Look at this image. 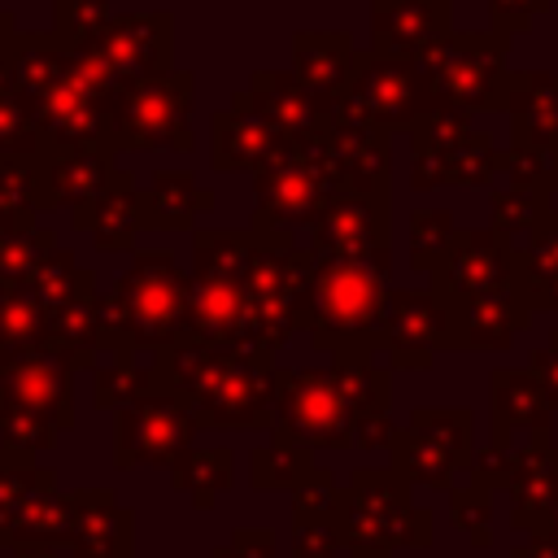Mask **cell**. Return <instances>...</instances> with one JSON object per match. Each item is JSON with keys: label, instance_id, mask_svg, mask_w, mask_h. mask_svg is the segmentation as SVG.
I'll return each instance as SVG.
<instances>
[{"label": "cell", "instance_id": "31", "mask_svg": "<svg viewBox=\"0 0 558 558\" xmlns=\"http://www.w3.org/2000/svg\"><path fill=\"white\" fill-rule=\"evenodd\" d=\"M506 113L514 122V144H558V74H510Z\"/></svg>", "mask_w": 558, "mask_h": 558}, {"label": "cell", "instance_id": "38", "mask_svg": "<svg viewBox=\"0 0 558 558\" xmlns=\"http://www.w3.org/2000/svg\"><path fill=\"white\" fill-rule=\"evenodd\" d=\"M231 475H235V458H231V449H222V445H214V449H187V453L170 466L174 488L187 493L192 506H201V510H209V506L218 501V493L231 488Z\"/></svg>", "mask_w": 558, "mask_h": 558}, {"label": "cell", "instance_id": "37", "mask_svg": "<svg viewBox=\"0 0 558 558\" xmlns=\"http://www.w3.org/2000/svg\"><path fill=\"white\" fill-rule=\"evenodd\" d=\"M39 157H0V235L35 231L39 209Z\"/></svg>", "mask_w": 558, "mask_h": 558}, {"label": "cell", "instance_id": "40", "mask_svg": "<svg viewBox=\"0 0 558 558\" xmlns=\"http://www.w3.org/2000/svg\"><path fill=\"white\" fill-rule=\"evenodd\" d=\"M57 423H48L44 414L17 410L9 401H0V466H31L35 453L57 445Z\"/></svg>", "mask_w": 558, "mask_h": 558}, {"label": "cell", "instance_id": "44", "mask_svg": "<svg viewBox=\"0 0 558 558\" xmlns=\"http://www.w3.org/2000/svg\"><path fill=\"white\" fill-rule=\"evenodd\" d=\"M109 0H57V26H52V35H57V44L65 48V52H74V48H87V44H96L100 39V31L109 26Z\"/></svg>", "mask_w": 558, "mask_h": 558}, {"label": "cell", "instance_id": "53", "mask_svg": "<svg viewBox=\"0 0 558 558\" xmlns=\"http://www.w3.org/2000/svg\"><path fill=\"white\" fill-rule=\"evenodd\" d=\"M13 44H17V31H13V22H9V13L0 9V61H9V52H13Z\"/></svg>", "mask_w": 558, "mask_h": 558}, {"label": "cell", "instance_id": "12", "mask_svg": "<svg viewBox=\"0 0 558 558\" xmlns=\"http://www.w3.org/2000/svg\"><path fill=\"white\" fill-rule=\"evenodd\" d=\"M410 140H414V161H410L414 192H427L440 183L480 187L501 170V153L493 148V140L484 131H471L462 113L436 109L410 131Z\"/></svg>", "mask_w": 558, "mask_h": 558}, {"label": "cell", "instance_id": "33", "mask_svg": "<svg viewBox=\"0 0 558 558\" xmlns=\"http://www.w3.org/2000/svg\"><path fill=\"white\" fill-rule=\"evenodd\" d=\"M214 209V192L196 187L187 170H161L153 183L140 192V222L161 227V231H187L196 214Z\"/></svg>", "mask_w": 558, "mask_h": 558}, {"label": "cell", "instance_id": "52", "mask_svg": "<svg viewBox=\"0 0 558 558\" xmlns=\"http://www.w3.org/2000/svg\"><path fill=\"white\" fill-rule=\"evenodd\" d=\"M514 558H558V532H536L527 545L514 549Z\"/></svg>", "mask_w": 558, "mask_h": 558}, {"label": "cell", "instance_id": "54", "mask_svg": "<svg viewBox=\"0 0 558 558\" xmlns=\"http://www.w3.org/2000/svg\"><path fill=\"white\" fill-rule=\"evenodd\" d=\"M57 549H61V545H22L17 558H61Z\"/></svg>", "mask_w": 558, "mask_h": 558}, {"label": "cell", "instance_id": "11", "mask_svg": "<svg viewBox=\"0 0 558 558\" xmlns=\"http://www.w3.org/2000/svg\"><path fill=\"white\" fill-rule=\"evenodd\" d=\"M331 113L392 135V131H414L423 118L436 113V105H432V92H427L418 61L371 52L357 61V70H353V78H349V87Z\"/></svg>", "mask_w": 558, "mask_h": 558}, {"label": "cell", "instance_id": "8", "mask_svg": "<svg viewBox=\"0 0 558 558\" xmlns=\"http://www.w3.org/2000/svg\"><path fill=\"white\" fill-rule=\"evenodd\" d=\"M318 253L296 248L292 235L257 231V248L248 262V349L275 353L301 327V301Z\"/></svg>", "mask_w": 558, "mask_h": 558}, {"label": "cell", "instance_id": "42", "mask_svg": "<svg viewBox=\"0 0 558 558\" xmlns=\"http://www.w3.org/2000/svg\"><path fill=\"white\" fill-rule=\"evenodd\" d=\"M549 214V192L506 183L493 192V231L506 240H523L541 218Z\"/></svg>", "mask_w": 558, "mask_h": 558}, {"label": "cell", "instance_id": "24", "mask_svg": "<svg viewBox=\"0 0 558 558\" xmlns=\"http://www.w3.org/2000/svg\"><path fill=\"white\" fill-rule=\"evenodd\" d=\"M527 323L532 310L519 288L480 301H453L445 305V349H510Z\"/></svg>", "mask_w": 558, "mask_h": 558}, {"label": "cell", "instance_id": "22", "mask_svg": "<svg viewBox=\"0 0 558 558\" xmlns=\"http://www.w3.org/2000/svg\"><path fill=\"white\" fill-rule=\"evenodd\" d=\"M96 48L105 52V61L113 65V74H118L122 83L166 74V70H170V48H174L170 13H126V17H109V26L100 31Z\"/></svg>", "mask_w": 558, "mask_h": 558}, {"label": "cell", "instance_id": "13", "mask_svg": "<svg viewBox=\"0 0 558 558\" xmlns=\"http://www.w3.org/2000/svg\"><path fill=\"white\" fill-rule=\"evenodd\" d=\"M392 471H401L410 484L449 488L458 466H471V410L453 405H418L405 427H397L392 445Z\"/></svg>", "mask_w": 558, "mask_h": 558}, {"label": "cell", "instance_id": "20", "mask_svg": "<svg viewBox=\"0 0 558 558\" xmlns=\"http://www.w3.org/2000/svg\"><path fill=\"white\" fill-rule=\"evenodd\" d=\"M453 0H375L371 52L418 61L445 35H453Z\"/></svg>", "mask_w": 558, "mask_h": 558}, {"label": "cell", "instance_id": "15", "mask_svg": "<svg viewBox=\"0 0 558 558\" xmlns=\"http://www.w3.org/2000/svg\"><path fill=\"white\" fill-rule=\"evenodd\" d=\"M31 113H35V126L44 135V148L48 153H70V148H100V153H113V140H109V105L96 100L70 70H65L39 87L31 96Z\"/></svg>", "mask_w": 558, "mask_h": 558}, {"label": "cell", "instance_id": "23", "mask_svg": "<svg viewBox=\"0 0 558 558\" xmlns=\"http://www.w3.org/2000/svg\"><path fill=\"white\" fill-rule=\"evenodd\" d=\"M61 549L70 558H131L135 554L131 510L100 488L70 493V532Z\"/></svg>", "mask_w": 558, "mask_h": 558}, {"label": "cell", "instance_id": "32", "mask_svg": "<svg viewBox=\"0 0 558 558\" xmlns=\"http://www.w3.org/2000/svg\"><path fill=\"white\" fill-rule=\"evenodd\" d=\"M514 427L549 432V397L536 371H493V440L510 445Z\"/></svg>", "mask_w": 558, "mask_h": 558}, {"label": "cell", "instance_id": "27", "mask_svg": "<svg viewBox=\"0 0 558 558\" xmlns=\"http://www.w3.org/2000/svg\"><path fill=\"white\" fill-rule=\"evenodd\" d=\"M288 135L266 122L248 92H235L222 113H214V170H257Z\"/></svg>", "mask_w": 558, "mask_h": 558}, {"label": "cell", "instance_id": "39", "mask_svg": "<svg viewBox=\"0 0 558 558\" xmlns=\"http://www.w3.org/2000/svg\"><path fill=\"white\" fill-rule=\"evenodd\" d=\"M44 135L35 126L31 100L22 96L9 61H0V157H44Z\"/></svg>", "mask_w": 558, "mask_h": 558}, {"label": "cell", "instance_id": "43", "mask_svg": "<svg viewBox=\"0 0 558 558\" xmlns=\"http://www.w3.org/2000/svg\"><path fill=\"white\" fill-rule=\"evenodd\" d=\"M52 253L57 235L48 227H35L26 235H0V283H31Z\"/></svg>", "mask_w": 558, "mask_h": 558}, {"label": "cell", "instance_id": "35", "mask_svg": "<svg viewBox=\"0 0 558 558\" xmlns=\"http://www.w3.org/2000/svg\"><path fill=\"white\" fill-rule=\"evenodd\" d=\"M92 379H96V384H92V401H96L100 410H122V405H131V401H140V397L166 388L161 362L153 357V362L144 366L140 353H126V349L109 353L105 366H92Z\"/></svg>", "mask_w": 558, "mask_h": 558}, {"label": "cell", "instance_id": "48", "mask_svg": "<svg viewBox=\"0 0 558 558\" xmlns=\"http://www.w3.org/2000/svg\"><path fill=\"white\" fill-rule=\"evenodd\" d=\"M336 549H344V536L336 523L292 519V558H331Z\"/></svg>", "mask_w": 558, "mask_h": 558}, {"label": "cell", "instance_id": "3", "mask_svg": "<svg viewBox=\"0 0 558 558\" xmlns=\"http://www.w3.org/2000/svg\"><path fill=\"white\" fill-rule=\"evenodd\" d=\"M388 266L392 248L362 257H318L301 301V327L318 349L331 353H375L388 310Z\"/></svg>", "mask_w": 558, "mask_h": 558}, {"label": "cell", "instance_id": "2", "mask_svg": "<svg viewBox=\"0 0 558 558\" xmlns=\"http://www.w3.org/2000/svg\"><path fill=\"white\" fill-rule=\"evenodd\" d=\"M192 314V275L170 248H140L118 275L113 292L100 296L105 353H153L161 357L187 336Z\"/></svg>", "mask_w": 558, "mask_h": 558}, {"label": "cell", "instance_id": "55", "mask_svg": "<svg viewBox=\"0 0 558 558\" xmlns=\"http://www.w3.org/2000/svg\"><path fill=\"white\" fill-rule=\"evenodd\" d=\"M545 532H558V506H554V514H549V527Z\"/></svg>", "mask_w": 558, "mask_h": 558}, {"label": "cell", "instance_id": "5", "mask_svg": "<svg viewBox=\"0 0 558 558\" xmlns=\"http://www.w3.org/2000/svg\"><path fill=\"white\" fill-rule=\"evenodd\" d=\"M253 174H257L253 231L292 235L296 227H310L314 214L327 209L340 196L323 122L301 131V135H288Z\"/></svg>", "mask_w": 558, "mask_h": 558}, {"label": "cell", "instance_id": "41", "mask_svg": "<svg viewBox=\"0 0 558 558\" xmlns=\"http://www.w3.org/2000/svg\"><path fill=\"white\" fill-rule=\"evenodd\" d=\"M314 471H318L314 458H310L305 449L279 440V436L270 440V449H257V453H253V466H248L253 488H292V493L305 488Z\"/></svg>", "mask_w": 558, "mask_h": 558}, {"label": "cell", "instance_id": "4", "mask_svg": "<svg viewBox=\"0 0 558 558\" xmlns=\"http://www.w3.org/2000/svg\"><path fill=\"white\" fill-rule=\"evenodd\" d=\"M257 231H196L192 240V314L187 336L248 349V262ZM183 336V340H187Z\"/></svg>", "mask_w": 558, "mask_h": 558}, {"label": "cell", "instance_id": "49", "mask_svg": "<svg viewBox=\"0 0 558 558\" xmlns=\"http://www.w3.org/2000/svg\"><path fill=\"white\" fill-rule=\"evenodd\" d=\"M214 558H275V536L266 527H240L227 545L214 549Z\"/></svg>", "mask_w": 558, "mask_h": 558}, {"label": "cell", "instance_id": "50", "mask_svg": "<svg viewBox=\"0 0 558 558\" xmlns=\"http://www.w3.org/2000/svg\"><path fill=\"white\" fill-rule=\"evenodd\" d=\"M549 9V0H493V31H501V35H514V31H523L536 13H545Z\"/></svg>", "mask_w": 558, "mask_h": 558}, {"label": "cell", "instance_id": "36", "mask_svg": "<svg viewBox=\"0 0 558 558\" xmlns=\"http://www.w3.org/2000/svg\"><path fill=\"white\" fill-rule=\"evenodd\" d=\"M48 349V310L31 283H0V357Z\"/></svg>", "mask_w": 558, "mask_h": 558}, {"label": "cell", "instance_id": "14", "mask_svg": "<svg viewBox=\"0 0 558 558\" xmlns=\"http://www.w3.org/2000/svg\"><path fill=\"white\" fill-rule=\"evenodd\" d=\"M196 414L187 410L183 397H174L170 388L148 392L131 405L118 410L113 423V462L118 466H174L196 436Z\"/></svg>", "mask_w": 558, "mask_h": 558}, {"label": "cell", "instance_id": "28", "mask_svg": "<svg viewBox=\"0 0 558 558\" xmlns=\"http://www.w3.org/2000/svg\"><path fill=\"white\" fill-rule=\"evenodd\" d=\"M74 227L87 231L92 248H100V253L131 248L135 235L144 231V222H140V187H135V179L122 170L96 201H87V205L74 209Z\"/></svg>", "mask_w": 558, "mask_h": 558}, {"label": "cell", "instance_id": "29", "mask_svg": "<svg viewBox=\"0 0 558 558\" xmlns=\"http://www.w3.org/2000/svg\"><path fill=\"white\" fill-rule=\"evenodd\" d=\"M510 262L527 310H558V209H549L519 244H510Z\"/></svg>", "mask_w": 558, "mask_h": 558}, {"label": "cell", "instance_id": "26", "mask_svg": "<svg viewBox=\"0 0 558 558\" xmlns=\"http://www.w3.org/2000/svg\"><path fill=\"white\" fill-rule=\"evenodd\" d=\"M35 174H39V209H78L96 201L122 170L113 166V153L70 148V153H44Z\"/></svg>", "mask_w": 558, "mask_h": 558}, {"label": "cell", "instance_id": "45", "mask_svg": "<svg viewBox=\"0 0 558 558\" xmlns=\"http://www.w3.org/2000/svg\"><path fill=\"white\" fill-rule=\"evenodd\" d=\"M453 235H458V222L449 209H418L410 218V266L432 275V266L445 257Z\"/></svg>", "mask_w": 558, "mask_h": 558}, {"label": "cell", "instance_id": "10", "mask_svg": "<svg viewBox=\"0 0 558 558\" xmlns=\"http://www.w3.org/2000/svg\"><path fill=\"white\" fill-rule=\"evenodd\" d=\"M357 414L331 371H279L275 366V436L305 449H353Z\"/></svg>", "mask_w": 558, "mask_h": 558}, {"label": "cell", "instance_id": "21", "mask_svg": "<svg viewBox=\"0 0 558 558\" xmlns=\"http://www.w3.org/2000/svg\"><path fill=\"white\" fill-rule=\"evenodd\" d=\"M327 148H331V170L340 183V196H388V174H392V153L388 135L371 131L349 118H323Z\"/></svg>", "mask_w": 558, "mask_h": 558}, {"label": "cell", "instance_id": "1", "mask_svg": "<svg viewBox=\"0 0 558 558\" xmlns=\"http://www.w3.org/2000/svg\"><path fill=\"white\" fill-rule=\"evenodd\" d=\"M166 388L187 401L201 427H270L275 432V366L270 353L179 340L161 357Z\"/></svg>", "mask_w": 558, "mask_h": 558}, {"label": "cell", "instance_id": "30", "mask_svg": "<svg viewBox=\"0 0 558 558\" xmlns=\"http://www.w3.org/2000/svg\"><path fill=\"white\" fill-rule=\"evenodd\" d=\"M48 353H57L61 362H70L74 371L96 366V357L105 353L100 292L48 305Z\"/></svg>", "mask_w": 558, "mask_h": 558}, {"label": "cell", "instance_id": "46", "mask_svg": "<svg viewBox=\"0 0 558 558\" xmlns=\"http://www.w3.org/2000/svg\"><path fill=\"white\" fill-rule=\"evenodd\" d=\"M449 519L458 532H466L484 549L493 541V527H488L493 523V488L480 480H471L466 488H453L449 493Z\"/></svg>", "mask_w": 558, "mask_h": 558}, {"label": "cell", "instance_id": "51", "mask_svg": "<svg viewBox=\"0 0 558 558\" xmlns=\"http://www.w3.org/2000/svg\"><path fill=\"white\" fill-rule=\"evenodd\" d=\"M532 371H536V379H541V388H545L549 405H558V331L549 336V349H536Z\"/></svg>", "mask_w": 558, "mask_h": 558}, {"label": "cell", "instance_id": "18", "mask_svg": "<svg viewBox=\"0 0 558 558\" xmlns=\"http://www.w3.org/2000/svg\"><path fill=\"white\" fill-rule=\"evenodd\" d=\"M310 248L318 257H362L384 253L392 240V214L388 196H336L327 209L314 214Z\"/></svg>", "mask_w": 558, "mask_h": 558}, {"label": "cell", "instance_id": "25", "mask_svg": "<svg viewBox=\"0 0 558 558\" xmlns=\"http://www.w3.org/2000/svg\"><path fill=\"white\" fill-rule=\"evenodd\" d=\"M357 61H362V52L353 48V39L344 31H301L292 39V74L318 100L323 118H331V109L344 96Z\"/></svg>", "mask_w": 558, "mask_h": 558}, {"label": "cell", "instance_id": "16", "mask_svg": "<svg viewBox=\"0 0 558 558\" xmlns=\"http://www.w3.org/2000/svg\"><path fill=\"white\" fill-rule=\"evenodd\" d=\"M510 288H514L510 240L497 231H458L445 257L432 266V292L440 296V305L480 301Z\"/></svg>", "mask_w": 558, "mask_h": 558}, {"label": "cell", "instance_id": "47", "mask_svg": "<svg viewBox=\"0 0 558 558\" xmlns=\"http://www.w3.org/2000/svg\"><path fill=\"white\" fill-rule=\"evenodd\" d=\"M39 488H57V475L48 466H39V462H31V466H0V545L9 536V519L17 514V506L31 493H39Z\"/></svg>", "mask_w": 558, "mask_h": 558}, {"label": "cell", "instance_id": "7", "mask_svg": "<svg viewBox=\"0 0 558 558\" xmlns=\"http://www.w3.org/2000/svg\"><path fill=\"white\" fill-rule=\"evenodd\" d=\"M506 44L510 35L484 31V35H445L436 48L418 57V70L427 78L432 105L445 113H480V109H506Z\"/></svg>", "mask_w": 558, "mask_h": 558}, {"label": "cell", "instance_id": "34", "mask_svg": "<svg viewBox=\"0 0 558 558\" xmlns=\"http://www.w3.org/2000/svg\"><path fill=\"white\" fill-rule=\"evenodd\" d=\"M244 92H248L253 109H257L266 122H275L283 135H301V131H310V126H318V122H323L318 100L301 87V78H296V74L262 70V74H253V83H248Z\"/></svg>", "mask_w": 558, "mask_h": 558}, {"label": "cell", "instance_id": "19", "mask_svg": "<svg viewBox=\"0 0 558 558\" xmlns=\"http://www.w3.org/2000/svg\"><path fill=\"white\" fill-rule=\"evenodd\" d=\"M379 349L405 371H427L436 349H445V305L432 288H401L388 296Z\"/></svg>", "mask_w": 558, "mask_h": 558}, {"label": "cell", "instance_id": "6", "mask_svg": "<svg viewBox=\"0 0 558 558\" xmlns=\"http://www.w3.org/2000/svg\"><path fill=\"white\" fill-rule=\"evenodd\" d=\"M340 536L349 558H392L397 545L423 549L432 541L427 510L410 501V480L392 466H366L344 488Z\"/></svg>", "mask_w": 558, "mask_h": 558}, {"label": "cell", "instance_id": "17", "mask_svg": "<svg viewBox=\"0 0 558 558\" xmlns=\"http://www.w3.org/2000/svg\"><path fill=\"white\" fill-rule=\"evenodd\" d=\"M74 366L61 362L48 349L35 353H9L0 357V401L44 414L57 427L74 423V384H70Z\"/></svg>", "mask_w": 558, "mask_h": 558}, {"label": "cell", "instance_id": "9", "mask_svg": "<svg viewBox=\"0 0 558 558\" xmlns=\"http://www.w3.org/2000/svg\"><path fill=\"white\" fill-rule=\"evenodd\" d=\"M196 83L183 70H166L153 78L122 83L109 100V140L113 153L122 148H192L187 118H192Z\"/></svg>", "mask_w": 558, "mask_h": 558}]
</instances>
